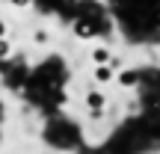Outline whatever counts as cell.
<instances>
[{
    "instance_id": "obj_1",
    "label": "cell",
    "mask_w": 160,
    "mask_h": 154,
    "mask_svg": "<svg viewBox=\"0 0 160 154\" xmlns=\"http://www.w3.org/2000/svg\"><path fill=\"white\" fill-rule=\"evenodd\" d=\"M92 80H95V86H110L116 80V71L110 68L107 62L104 65H92Z\"/></svg>"
},
{
    "instance_id": "obj_2",
    "label": "cell",
    "mask_w": 160,
    "mask_h": 154,
    "mask_svg": "<svg viewBox=\"0 0 160 154\" xmlns=\"http://www.w3.org/2000/svg\"><path fill=\"white\" fill-rule=\"evenodd\" d=\"M83 104H86L89 110L107 107V95H104V89H101V86H95V89H86V95H83Z\"/></svg>"
},
{
    "instance_id": "obj_3",
    "label": "cell",
    "mask_w": 160,
    "mask_h": 154,
    "mask_svg": "<svg viewBox=\"0 0 160 154\" xmlns=\"http://www.w3.org/2000/svg\"><path fill=\"white\" fill-rule=\"evenodd\" d=\"M74 36L77 39H92L95 36V24L89 18H74Z\"/></svg>"
},
{
    "instance_id": "obj_4",
    "label": "cell",
    "mask_w": 160,
    "mask_h": 154,
    "mask_svg": "<svg viewBox=\"0 0 160 154\" xmlns=\"http://www.w3.org/2000/svg\"><path fill=\"white\" fill-rule=\"evenodd\" d=\"M113 83H119L122 89H131V86H137V71L125 65L122 71H116V80H113Z\"/></svg>"
},
{
    "instance_id": "obj_5",
    "label": "cell",
    "mask_w": 160,
    "mask_h": 154,
    "mask_svg": "<svg viewBox=\"0 0 160 154\" xmlns=\"http://www.w3.org/2000/svg\"><path fill=\"white\" fill-rule=\"evenodd\" d=\"M110 53H113V51H110L107 45H95V47H89V62L92 65H104L110 59Z\"/></svg>"
},
{
    "instance_id": "obj_6",
    "label": "cell",
    "mask_w": 160,
    "mask_h": 154,
    "mask_svg": "<svg viewBox=\"0 0 160 154\" xmlns=\"http://www.w3.org/2000/svg\"><path fill=\"white\" fill-rule=\"evenodd\" d=\"M30 42H33L36 47H48L53 42V36H51V30H45V27H36L33 30V36H30Z\"/></svg>"
},
{
    "instance_id": "obj_7",
    "label": "cell",
    "mask_w": 160,
    "mask_h": 154,
    "mask_svg": "<svg viewBox=\"0 0 160 154\" xmlns=\"http://www.w3.org/2000/svg\"><path fill=\"white\" fill-rule=\"evenodd\" d=\"M107 65H110V68H113V71H122V68H125V57H119V53H110V59H107Z\"/></svg>"
},
{
    "instance_id": "obj_8",
    "label": "cell",
    "mask_w": 160,
    "mask_h": 154,
    "mask_svg": "<svg viewBox=\"0 0 160 154\" xmlns=\"http://www.w3.org/2000/svg\"><path fill=\"white\" fill-rule=\"evenodd\" d=\"M9 57H12V42L3 36V39H0V59H9Z\"/></svg>"
},
{
    "instance_id": "obj_9",
    "label": "cell",
    "mask_w": 160,
    "mask_h": 154,
    "mask_svg": "<svg viewBox=\"0 0 160 154\" xmlns=\"http://www.w3.org/2000/svg\"><path fill=\"white\" fill-rule=\"evenodd\" d=\"M9 3H12V6H18V9H27L33 0H9Z\"/></svg>"
},
{
    "instance_id": "obj_10",
    "label": "cell",
    "mask_w": 160,
    "mask_h": 154,
    "mask_svg": "<svg viewBox=\"0 0 160 154\" xmlns=\"http://www.w3.org/2000/svg\"><path fill=\"white\" fill-rule=\"evenodd\" d=\"M6 33H9V27H6V21H3V18H0V39H3Z\"/></svg>"
}]
</instances>
